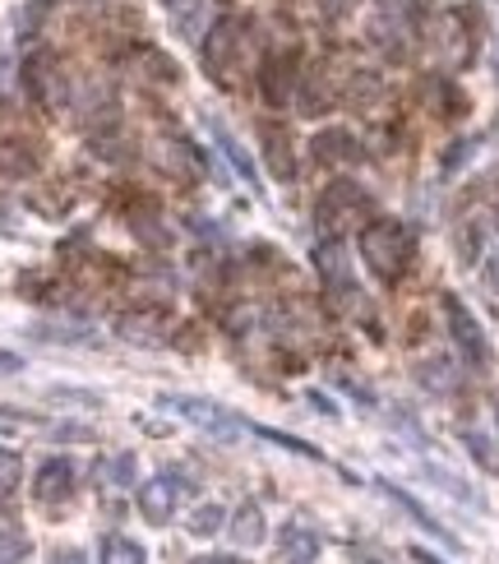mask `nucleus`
Returning <instances> with one entry per match:
<instances>
[{"label": "nucleus", "instance_id": "obj_1", "mask_svg": "<svg viewBox=\"0 0 499 564\" xmlns=\"http://www.w3.org/2000/svg\"><path fill=\"white\" fill-rule=\"evenodd\" d=\"M176 500H181V481H172V477H153L149 486H139V513L158 528L176 513Z\"/></svg>", "mask_w": 499, "mask_h": 564}, {"label": "nucleus", "instance_id": "obj_2", "mask_svg": "<svg viewBox=\"0 0 499 564\" xmlns=\"http://www.w3.org/2000/svg\"><path fill=\"white\" fill-rule=\"evenodd\" d=\"M166 408H176L185 421H195V426H204V431H213V435H236L241 426L223 412V408H213V403H199V398H166Z\"/></svg>", "mask_w": 499, "mask_h": 564}, {"label": "nucleus", "instance_id": "obj_3", "mask_svg": "<svg viewBox=\"0 0 499 564\" xmlns=\"http://www.w3.org/2000/svg\"><path fill=\"white\" fill-rule=\"evenodd\" d=\"M61 496H69V467L46 463L37 473V500H61Z\"/></svg>", "mask_w": 499, "mask_h": 564}, {"label": "nucleus", "instance_id": "obj_4", "mask_svg": "<svg viewBox=\"0 0 499 564\" xmlns=\"http://www.w3.org/2000/svg\"><path fill=\"white\" fill-rule=\"evenodd\" d=\"M102 564H149L144 546L130 542V536H107L102 542Z\"/></svg>", "mask_w": 499, "mask_h": 564}, {"label": "nucleus", "instance_id": "obj_5", "mask_svg": "<svg viewBox=\"0 0 499 564\" xmlns=\"http://www.w3.org/2000/svg\"><path fill=\"white\" fill-rule=\"evenodd\" d=\"M236 542H241V546H259V542H264V513H259L254 505H246L241 513H236Z\"/></svg>", "mask_w": 499, "mask_h": 564}, {"label": "nucleus", "instance_id": "obj_6", "mask_svg": "<svg viewBox=\"0 0 499 564\" xmlns=\"http://www.w3.org/2000/svg\"><path fill=\"white\" fill-rule=\"evenodd\" d=\"M315 536L311 532H288V536H282V555H288L292 564H305V560H315Z\"/></svg>", "mask_w": 499, "mask_h": 564}, {"label": "nucleus", "instance_id": "obj_7", "mask_svg": "<svg viewBox=\"0 0 499 564\" xmlns=\"http://www.w3.org/2000/svg\"><path fill=\"white\" fill-rule=\"evenodd\" d=\"M223 519H227V513L218 505H204V509H195V519H189V532H195V536H213V532L223 528Z\"/></svg>", "mask_w": 499, "mask_h": 564}, {"label": "nucleus", "instance_id": "obj_8", "mask_svg": "<svg viewBox=\"0 0 499 564\" xmlns=\"http://www.w3.org/2000/svg\"><path fill=\"white\" fill-rule=\"evenodd\" d=\"M208 130H213V139H218V144L227 149V158L236 162V172H241V176H254V167H250V162H246V153H241V144H236V139H231V134H227L223 126H213V121H208Z\"/></svg>", "mask_w": 499, "mask_h": 564}, {"label": "nucleus", "instance_id": "obj_9", "mask_svg": "<svg viewBox=\"0 0 499 564\" xmlns=\"http://www.w3.org/2000/svg\"><path fill=\"white\" fill-rule=\"evenodd\" d=\"M23 551H29V542H23V532L0 528V564H14Z\"/></svg>", "mask_w": 499, "mask_h": 564}, {"label": "nucleus", "instance_id": "obj_10", "mask_svg": "<svg viewBox=\"0 0 499 564\" xmlns=\"http://www.w3.org/2000/svg\"><path fill=\"white\" fill-rule=\"evenodd\" d=\"M56 564H84V555H79V551H61Z\"/></svg>", "mask_w": 499, "mask_h": 564}, {"label": "nucleus", "instance_id": "obj_11", "mask_svg": "<svg viewBox=\"0 0 499 564\" xmlns=\"http://www.w3.org/2000/svg\"><path fill=\"white\" fill-rule=\"evenodd\" d=\"M412 560H416V564H440L431 551H412Z\"/></svg>", "mask_w": 499, "mask_h": 564}, {"label": "nucleus", "instance_id": "obj_12", "mask_svg": "<svg viewBox=\"0 0 499 564\" xmlns=\"http://www.w3.org/2000/svg\"><path fill=\"white\" fill-rule=\"evenodd\" d=\"M195 564H241V560H223V555H218V560H195Z\"/></svg>", "mask_w": 499, "mask_h": 564}]
</instances>
